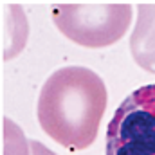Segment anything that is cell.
Returning <instances> with one entry per match:
<instances>
[{
	"mask_svg": "<svg viewBox=\"0 0 155 155\" xmlns=\"http://www.w3.org/2000/svg\"><path fill=\"white\" fill-rule=\"evenodd\" d=\"M103 78L88 67L69 65L54 71L38 96L36 116L43 132L67 150H85L96 137L107 110Z\"/></svg>",
	"mask_w": 155,
	"mask_h": 155,
	"instance_id": "cell-1",
	"label": "cell"
},
{
	"mask_svg": "<svg viewBox=\"0 0 155 155\" xmlns=\"http://www.w3.org/2000/svg\"><path fill=\"white\" fill-rule=\"evenodd\" d=\"M132 4L126 2H60L52 5V20L58 31L88 49L117 43L132 24Z\"/></svg>",
	"mask_w": 155,
	"mask_h": 155,
	"instance_id": "cell-2",
	"label": "cell"
},
{
	"mask_svg": "<svg viewBox=\"0 0 155 155\" xmlns=\"http://www.w3.org/2000/svg\"><path fill=\"white\" fill-rule=\"evenodd\" d=\"M107 155H155V83L134 90L107 128Z\"/></svg>",
	"mask_w": 155,
	"mask_h": 155,
	"instance_id": "cell-3",
	"label": "cell"
},
{
	"mask_svg": "<svg viewBox=\"0 0 155 155\" xmlns=\"http://www.w3.org/2000/svg\"><path fill=\"white\" fill-rule=\"evenodd\" d=\"M130 51L141 69L155 74V2L139 4L137 22L130 36Z\"/></svg>",
	"mask_w": 155,
	"mask_h": 155,
	"instance_id": "cell-4",
	"label": "cell"
},
{
	"mask_svg": "<svg viewBox=\"0 0 155 155\" xmlns=\"http://www.w3.org/2000/svg\"><path fill=\"white\" fill-rule=\"evenodd\" d=\"M11 20V24H7L5 20H2V58L4 60H11L16 54L22 52V49L27 43L29 36V24H27V16L24 13V9L18 4H11L9 5V13H5Z\"/></svg>",
	"mask_w": 155,
	"mask_h": 155,
	"instance_id": "cell-5",
	"label": "cell"
},
{
	"mask_svg": "<svg viewBox=\"0 0 155 155\" xmlns=\"http://www.w3.org/2000/svg\"><path fill=\"white\" fill-rule=\"evenodd\" d=\"M2 126V155H31V141L25 139L16 123L4 117Z\"/></svg>",
	"mask_w": 155,
	"mask_h": 155,
	"instance_id": "cell-6",
	"label": "cell"
},
{
	"mask_svg": "<svg viewBox=\"0 0 155 155\" xmlns=\"http://www.w3.org/2000/svg\"><path fill=\"white\" fill-rule=\"evenodd\" d=\"M31 155H58V153H54L52 150H49L40 141H31Z\"/></svg>",
	"mask_w": 155,
	"mask_h": 155,
	"instance_id": "cell-7",
	"label": "cell"
}]
</instances>
